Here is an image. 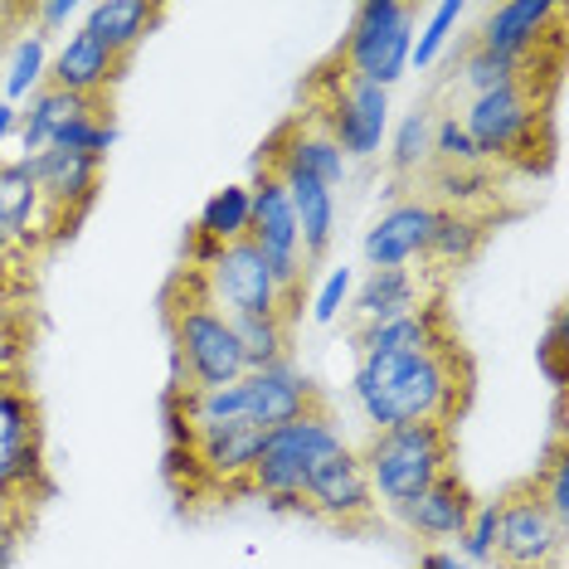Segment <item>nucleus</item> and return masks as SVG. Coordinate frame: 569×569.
Segmentation results:
<instances>
[{
	"mask_svg": "<svg viewBox=\"0 0 569 569\" xmlns=\"http://www.w3.org/2000/svg\"><path fill=\"white\" fill-rule=\"evenodd\" d=\"M24 526H30V516H24V511L0 507V569H10V565H16V550H20Z\"/></svg>",
	"mask_w": 569,
	"mask_h": 569,
	"instance_id": "39",
	"label": "nucleus"
},
{
	"mask_svg": "<svg viewBox=\"0 0 569 569\" xmlns=\"http://www.w3.org/2000/svg\"><path fill=\"white\" fill-rule=\"evenodd\" d=\"M351 395L375 429H409V423H458L477 395V370L462 336L409 356H360Z\"/></svg>",
	"mask_w": 569,
	"mask_h": 569,
	"instance_id": "1",
	"label": "nucleus"
},
{
	"mask_svg": "<svg viewBox=\"0 0 569 569\" xmlns=\"http://www.w3.org/2000/svg\"><path fill=\"white\" fill-rule=\"evenodd\" d=\"M413 24H419V10L413 6H399V0H366V6H356L346 40L336 44V59L346 63V73H356V79H366V83L390 93L409 69Z\"/></svg>",
	"mask_w": 569,
	"mask_h": 569,
	"instance_id": "8",
	"label": "nucleus"
},
{
	"mask_svg": "<svg viewBox=\"0 0 569 569\" xmlns=\"http://www.w3.org/2000/svg\"><path fill=\"white\" fill-rule=\"evenodd\" d=\"M253 166H268V171H278V176H288V171L312 176V180H321L327 190H336V186L346 180V157H341V147H336V141L321 132L317 122H307L302 112H297V118H288L273 137L263 141V147H258Z\"/></svg>",
	"mask_w": 569,
	"mask_h": 569,
	"instance_id": "15",
	"label": "nucleus"
},
{
	"mask_svg": "<svg viewBox=\"0 0 569 569\" xmlns=\"http://www.w3.org/2000/svg\"><path fill=\"white\" fill-rule=\"evenodd\" d=\"M356 458L370 477L375 501H385L390 511H399V507H409L413 497H423L443 472L458 468V438H452L448 423L375 429Z\"/></svg>",
	"mask_w": 569,
	"mask_h": 569,
	"instance_id": "4",
	"label": "nucleus"
},
{
	"mask_svg": "<svg viewBox=\"0 0 569 569\" xmlns=\"http://www.w3.org/2000/svg\"><path fill=\"white\" fill-rule=\"evenodd\" d=\"M44 40L24 24V30L10 40L6 49V69H0V88H6V102L16 108V102H24L34 93V88L44 83V73H49V54H44Z\"/></svg>",
	"mask_w": 569,
	"mask_h": 569,
	"instance_id": "29",
	"label": "nucleus"
},
{
	"mask_svg": "<svg viewBox=\"0 0 569 569\" xmlns=\"http://www.w3.org/2000/svg\"><path fill=\"white\" fill-rule=\"evenodd\" d=\"M278 176V171H273ZM282 190L292 200V214H297V239H302V268H317L327 258L331 239H336V190H327L321 180L312 176H278Z\"/></svg>",
	"mask_w": 569,
	"mask_h": 569,
	"instance_id": "22",
	"label": "nucleus"
},
{
	"mask_svg": "<svg viewBox=\"0 0 569 569\" xmlns=\"http://www.w3.org/2000/svg\"><path fill=\"white\" fill-rule=\"evenodd\" d=\"M472 511H477L472 487L462 482L458 468H452V472L438 477V482L423 491V497H413L409 507H399L395 516L423 540V546L433 550V546H448V540H462V530H468Z\"/></svg>",
	"mask_w": 569,
	"mask_h": 569,
	"instance_id": "18",
	"label": "nucleus"
},
{
	"mask_svg": "<svg viewBox=\"0 0 569 569\" xmlns=\"http://www.w3.org/2000/svg\"><path fill=\"white\" fill-rule=\"evenodd\" d=\"M16 118H20V108H10V102L0 98V147H6V141L16 137Z\"/></svg>",
	"mask_w": 569,
	"mask_h": 569,
	"instance_id": "42",
	"label": "nucleus"
},
{
	"mask_svg": "<svg viewBox=\"0 0 569 569\" xmlns=\"http://www.w3.org/2000/svg\"><path fill=\"white\" fill-rule=\"evenodd\" d=\"M565 560V521H555L540 487L521 477L497 497V540L491 565L501 569H560Z\"/></svg>",
	"mask_w": 569,
	"mask_h": 569,
	"instance_id": "10",
	"label": "nucleus"
},
{
	"mask_svg": "<svg viewBox=\"0 0 569 569\" xmlns=\"http://www.w3.org/2000/svg\"><path fill=\"white\" fill-rule=\"evenodd\" d=\"M112 141H118V127H112V108H98V112H79V118H69V122H63L59 132H54V141H49V147L108 161Z\"/></svg>",
	"mask_w": 569,
	"mask_h": 569,
	"instance_id": "30",
	"label": "nucleus"
},
{
	"mask_svg": "<svg viewBox=\"0 0 569 569\" xmlns=\"http://www.w3.org/2000/svg\"><path fill=\"white\" fill-rule=\"evenodd\" d=\"M452 317L443 297H423L419 312L395 317V321H375V327H356V356H409V351H429V346L448 341Z\"/></svg>",
	"mask_w": 569,
	"mask_h": 569,
	"instance_id": "20",
	"label": "nucleus"
},
{
	"mask_svg": "<svg viewBox=\"0 0 569 569\" xmlns=\"http://www.w3.org/2000/svg\"><path fill=\"white\" fill-rule=\"evenodd\" d=\"M127 69H132V59H122L118 49H108L98 34L73 30L69 40L59 44V54L49 59L44 83L59 88V93H73V98L112 102V88L127 79Z\"/></svg>",
	"mask_w": 569,
	"mask_h": 569,
	"instance_id": "16",
	"label": "nucleus"
},
{
	"mask_svg": "<svg viewBox=\"0 0 569 569\" xmlns=\"http://www.w3.org/2000/svg\"><path fill=\"white\" fill-rule=\"evenodd\" d=\"M40 190V229L49 243H63L79 234V219L88 214V204L98 200L102 186V161L79 157V151H59L49 147L40 157H24Z\"/></svg>",
	"mask_w": 569,
	"mask_h": 569,
	"instance_id": "11",
	"label": "nucleus"
},
{
	"mask_svg": "<svg viewBox=\"0 0 569 569\" xmlns=\"http://www.w3.org/2000/svg\"><path fill=\"white\" fill-rule=\"evenodd\" d=\"M487 243V219L472 214V210H438L433 214V234H429V249L423 258L438 268H468Z\"/></svg>",
	"mask_w": 569,
	"mask_h": 569,
	"instance_id": "27",
	"label": "nucleus"
},
{
	"mask_svg": "<svg viewBox=\"0 0 569 569\" xmlns=\"http://www.w3.org/2000/svg\"><path fill=\"white\" fill-rule=\"evenodd\" d=\"M10 253H16V243L0 239V307H6V268H10ZM6 312H10V307H6Z\"/></svg>",
	"mask_w": 569,
	"mask_h": 569,
	"instance_id": "44",
	"label": "nucleus"
},
{
	"mask_svg": "<svg viewBox=\"0 0 569 569\" xmlns=\"http://www.w3.org/2000/svg\"><path fill=\"white\" fill-rule=\"evenodd\" d=\"M30 24V6H0V69H6V49L10 40Z\"/></svg>",
	"mask_w": 569,
	"mask_h": 569,
	"instance_id": "40",
	"label": "nucleus"
},
{
	"mask_svg": "<svg viewBox=\"0 0 569 569\" xmlns=\"http://www.w3.org/2000/svg\"><path fill=\"white\" fill-rule=\"evenodd\" d=\"M491 540H497V501H477L462 530V565H491Z\"/></svg>",
	"mask_w": 569,
	"mask_h": 569,
	"instance_id": "35",
	"label": "nucleus"
},
{
	"mask_svg": "<svg viewBox=\"0 0 569 569\" xmlns=\"http://www.w3.org/2000/svg\"><path fill=\"white\" fill-rule=\"evenodd\" d=\"M351 268H336V273L321 282V292H317V307H312V317L317 321H336V312L346 307V292H351Z\"/></svg>",
	"mask_w": 569,
	"mask_h": 569,
	"instance_id": "37",
	"label": "nucleus"
},
{
	"mask_svg": "<svg viewBox=\"0 0 569 569\" xmlns=\"http://www.w3.org/2000/svg\"><path fill=\"white\" fill-rule=\"evenodd\" d=\"M243 370H268L292 360V317H239L234 321Z\"/></svg>",
	"mask_w": 569,
	"mask_h": 569,
	"instance_id": "28",
	"label": "nucleus"
},
{
	"mask_svg": "<svg viewBox=\"0 0 569 569\" xmlns=\"http://www.w3.org/2000/svg\"><path fill=\"white\" fill-rule=\"evenodd\" d=\"M6 321H10V312H6V307H0V327H6Z\"/></svg>",
	"mask_w": 569,
	"mask_h": 569,
	"instance_id": "45",
	"label": "nucleus"
},
{
	"mask_svg": "<svg viewBox=\"0 0 569 569\" xmlns=\"http://www.w3.org/2000/svg\"><path fill=\"white\" fill-rule=\"evenodd\" d=\"M429 147H433V118L423 108H413L409 118L395 127V137H390V166H395V176L419 171V166L429 161Z\"/></svg>",
	"mask_w": 569,
	"mask_h": 569,
	"instance_id": "31",
	"label": "nucleus"
},
{
	"mask_svg": "<svg viewBox=\"0 0 569 569\" xmlns=\"http://www.w3.org/2000/svg\"><path fill=\"white\" fill-rule=\"evenodd\" d=\"M302 118L317 122L336 147H341L346 161H366L380 151L385 132H390V93L375 88L356 73H346L341 59H327L312 69L307 79V102H302Z\"/></svg>",
	"mask_w": 569,
	"mask_h": 569,
	"instance_id": "5",
	"label": "nucleus"
},
{
	"mask_svg": "<svg viewBox=\"0 0 569 569\" xmlns=\"http://www.w3.org/2000/svg\"><path fill=\"white\" fill-rule=\"evenodd\" d=\"M49 497L44 472V419L40 399L20 370L0 375V507L34 516Z\"/></svg>",
	"mask_w": 569,
	"mask_h": 569,
	"instance_id": "7",
	"label": "nucleus"
},
{
	"mask_svg": "<svg viewBox=\"0 0 569 569\" xmlns=\"http://www.w3.org/2000/svg\"><path fill=\"white\" fill-rule=\"evenodd\" d=\"M356 327H375V321H395L423 307V282L409 268H370L366 282L356 288Z\"/></svg>",
	"mask_w": 569,
	"mask_h": 569,
	"instance_id": "24",
	"label": "nucleus"
},
{
	"mask_svg": "<svg viewBox=\"0 0 569 569\" xmlns=\"http://www.w3.org/2000/svg\"><path fill=\"white\" fill-rule=\"evenodd\" d=\"M166 336H171V395H204L243 380V351L234 321L204 297L196 268H180L161 297Z\"/></svg>",
	"mask_w": 569,
	"mask_h": 569,
	"instance_id": "2",
	"label": "nucleus"
},
{
	"mask_svg": "<svg viewBox=\"0 0 569 569\" xmlns=\"http://www.w3.org/2000/svg\"><path fill=\"white\" fill-rule=\"evenodd\" d=\"M429 157H438V166H482V157H477V147H472V137L462 132L458 118L433 122V147H429Z\"/></svg>",
	"mask_w": 569,
	"mask_h": 569,
	"instance_id": "34",
	"label": "nucleus"
},
{
	"mask_svg": "<svg viewBox=\"0 0 569 569\" xmlns=\"http://www.w3.org/2000/svg\"><path fill=\"white\" fill-rule=\"evenodd\" d=\"M98 108H112V102H98V98H73V93H59V88L40 83L30 98H24L20 118H16V137L24 147V157H40L49 151V141L69 118H79V112H98Z\"/></svg>",
	"mask_w": 569,
	"mask_h": 569,
	"instance_id": "23",
	"label": "nucleus"
},
{
	"mask_svg": "<svg viewBox=\"0 0 569 569\" xmlns=\"http://www.w3.org/2000/svg\"><path fill=\"white\" fill-rule=\"evenodd\" d=\"M550 83L555 73L516 79L507 88H491L468 102L462 132L472 137L482 161H511L526 171V151H540V166H550L555 137H550Z\"/></svg>",
	"mask_w": 569,
	"mask_h": 569,
	"instance_id": "3",
	"label": "nucleus"
},
{
	"mask_svg": "<svg viewBox=\"0 0 569 569\" xmlns=\"http://www.w3.org/2000/svg\"><path fill=\"white\" fill-rule=\"evenodd\" d=\"M239 239H249V186H224L204 200V210L196 219V234H190V249H186L190 268Z\"/></svg>",
	"mask_w": 569,
	"mask_h": 569,
	"instance_id": "25",
	"label": "nucleus"
},
{
	"mask_svg": "<svg viewBox=\"0 0 569 569\" xmlns=\"http://www.w3.org/2000/svg\"><path fill=\"white\" fill-rule=\"evenodd\" d=\"M540 366H546L550 385L565 390V312L550 317V336H546V346H540Z\"/></svg>",
	"mask_w": 569,
	"mask_h": 569,
	"instance_id": "38",
	"label": "nucleus"
},
{
	"mask_svg": "<svg viewBox=\"0 0 569 569\" xmlns=\"http://www.w3.org/2000/svg\"><path fill=\"white\" fill-rule=\"evenodd\" d=\"M79 16H83L79 0H49V6H30V30L49 44V40H54V34L63 30V24H73Z\"/></svg>",
	"mask_w": 569,
	"mask_h": 569,
	"instance_id": "36",
	"label": "nucleus"
},
{
	"mask_svg": "<svg viewBox=\"0 0 569 569\" xmlns=\"http://www.w3.org/2000/svg\"><path fill=\"white\" fill-rule=\"evenodd\" d=\"M302 516H317V521H327L336 530H370L380 521V501H375L370 477L351 448H341L336 458H327L307 477Z\"/></svg>",
	"mask_w": 569,
	"mask_h": 569,
	"instance_id": "13",
	"label": "nucleus"
},
{
	"mask_svg": "<svg viewBox=\"0 0 569 569\" xmlns=\"http://www.w3.org/2000/svg\"><path fill=\"white\" fill-rule=\"evenodd\" d=\"M196 278H200L204 297H210L229 321H239V317H292L297 321V302L278 288L273 268L263 263V253H258L249 239L224 243V249H214L210 258H200Z\"/></svg>",
	"mask_w": 569,
	"mask_h": 569,
	"instance_id": "9",
	"label": "nucleus"
},
{
	"mask_svg": "<svg viewBox=\"0 0 569 569\" xmlns=\"http://www.w3.org/2000/svg\"><path fill=\"white\" fill-rule=\"evenodd\" d=\"M419 569H472V565H462V560H458V555H452L448 546H433V550H423Z\"/></svg>",
	"mask_w": 569,
	"mask_h": 569,
	"instance_id": "41",
	"label": "nucleus"
},
{
	"mask_svg": "<svg viewBox=\"0 0 569 569\" xmlns=\"http://www.w3.org/2000/svg\"><path fill=\"white\" fill-rule=\"evenodd\" d=\"M161 24H166V6H157V0H93V6H83L79 30L98 34L108 49L132 59Z\"/></svg>",
	"mask_w": 569,
	"mask_h": 569,
	"instance_id": "21",
	"label": "nucleus"
},
{
	"mask_svg": "<svg viewBox=\"0 0 569 569\" xmlns=\"http://www.w3.org/2000/svg\"><path fill=\"white\" fill-rule=\"evenodd\" d=\"M40 229V190H34L30 161H0V239L30 249Z\"/></svg>",
	"mask_w": 569,
	"mask_h": 569,
	"instance_id": "26",
	"label": "nucleus"
},
{
	"mask_svg": "<svg viewBox=\"0 0 569 569\" xmlns=\"http://www.w3.org/2000/svg\"><path fill=\"white\" fill-rule=\"evenodd\" d=\"M472 44L521 63L546 44H565V6L560 0H507V6L487 10Z\"/></svg>",
	"mask_w": 569,
	"mask_h": 569,
	"instance_id": "14",
	"label": "nucleus"
},
{
	"mask_svg": "<svg viewBox=\"0 0 569 569\" xmlns=\"http://www.w3.org/2000/svg\"><path fill=\"white\" fill-rule=\"evenodd\" d=\"M10 321H6V327H0V375H6V370H20V360L16 356H10Z\"/></svg>",
	"mask_w": 569,
	"mask_h": 569,
	"instance_id": "43",
	"label": "nucleus"
},
{
	"mask_svg": "<svg viewBox=\"0 0 569 569\" xmlns=\"http://www.w3.org/2000/svg\"><path fill=\"white\" fill-rule=\"evenodd\" d=\"M249 243L263 253V263L273 268L278 288L297 302L302 288H307L302 239H297V214H292L288 190H282V180L268 171V166H253V186H249Z\"/></svg>",
	"mask_w": 569,
	"mask_h": 569,
	"instance_id": "12",
	"label": "nucleus"
},
{
	"mask_svg": "<svg viewBox=\"0 0 569 569\" xmlns=\"http://www.w3.org/2000/svg\"><path fill=\"white\" fill-rule=\"evenodd\" d=\"M462 0H443V6H433V16H429V24H423V34L413 40V49H409V63L413 69H433L438 63V54H443V44L452 40V30H458V20H462Z\"/></svg>",
	"mask_w": 569,
	"mask_h": 569,
	"instance_id": "33",
	"label": "nucleus"
},
{
	"mask_svg": "<svg viewBox=\"0 0 569 569\" xmlns=\"http://www.w3.org/2000/svg\"><path fill=\"white\" fill-rule=\"evenodd\" d=\"M433 214L438 204L429 200H395L390 210L370 224L366 234V263L370 268H409L413 258H423L429 249V234H433Z\"/></svg>",
	"mask_w": 569,
	"mask_h": 569,
	"instance_id": "19",
	"label": "nucleus"
},
{
	"mask_svg": "<svg viewBox=\"0 0 569 569\" xmlns=\"http://www.w3.org/2000/svg\"><path fill=\"white\" fill-rule=\"evenodd\" d=\"M530 482L540 487V497H546V507L555 511V521L569 526V452H565V433H555L550 458L530 472Z\"/></svg>",
	"mask_w": 569,
	"mask_h": 569,
	"instance_id": "32",
	"label": "nucleus"
},
{
	"mask_svg": "<svg viewBox=\"0 0 569 569\" xmlns=\"http://www.w3.org/2000/svg\"><path fill=\"white\" fill-rule=\"evenodd\" d=\"M341 443V429L331 423L327 405L302 413L292 423H278V429L263 433L258 443V458L249 468V497H263L268 507L278 511H302V487L321 462L336 458Z\"/></svg>",
	"mask_w": 569,
	"mask_h": 569,
	"instance_id": "6",
	"label": "nucleus"
},
{
	"mask_svg": "<svg viewBox=\"0 0 569 569\" xmlns=\"http://www.w3.org/2000/svg\"><path fill=\"white\" fill-rule=\"evenodd\" d=\"M239 395H243V423H253V429H263V433L327 405V399L317 395V385L307 380L292 360L268 366V370H249L239 380Z\"/></svg>",
	"mask_w": 569,
	"mask_h": 569,
	"instance_id": "17",
	"label": "nucleus"
}]
</instances>
